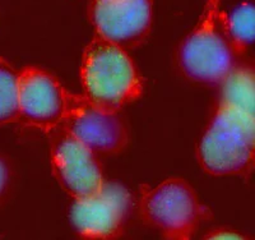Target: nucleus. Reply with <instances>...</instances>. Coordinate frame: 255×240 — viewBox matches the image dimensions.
I'll return each mask as SVG.
<instances>
[{
    "instance_id": "f257e3e1",
    "label": "nucleus",
    "mask_w": 255,
    "mask_h": 240,
    "mask_svg": "<svg viewBox=\"0 0 255 240\" xmlns=\"http://www.w3.org/2000/svg\"><path fill=\"white\" fill-rule=\"evenodd\" d=\"M83 95L108 113H119L143 93V79L127 50L95 33L81 64Z\"/></svg>"
},
{
    "instance_id": "f03ea898",
    "label": "nucleus",
    "mask_w": 255,
    "mask_h": 240,
    "mask_svg": "<svg viewBox=\"0 0 255 240\" xmlns=\"http://www.w3.org/2000/svg\"><path fill=\"white\" fill-rule=\"evenodd\" d=\"M255 116L218 104L197 148V159L213 177H245L254 166Z\"/></svg>"
},
{
    "instance_id": "7ed1b4c3",
    "label": "nucleus",
    "mask_w": 255,
    "mask_h": 240,
    "mask_svg": "<svg viewBox=\"0 0 255 240\" xmlns=\"http://www.w3.org/2000/svg\"><path fill=\"white\" fill-rule=\"evenodd\" d=\"M223 17L220 0H206L197 24L180 43L177 65L194 83L220 86L236 67L238 54L230 42Z\"/></svg>"
},
{
    "instance_id": "20e7f679",
    "label": "nucleus",
    "mask_w": 255,
    "mask_h": 240,
    "mask_svg": "<svg viewBox=\"0 0 255 240\" xmlns=\"http://www.w3.org/2000/svg\"><path fill=\"white\" fill-rule=\"evenodd\" d=\"M139 210L148 225L171 240L191 239L209 216L197 192L181 178H170L154 188L144 189Z\"/></svg>"
},
{
    "instance_id": "39448f33",
    "label": "nucleus",
    "mask_w": 255,
    "mask_h": 240,
    "mask_svg": "<svg viewBox=\"0 0 255 240\" xmlns=\"http://www.w3.org/2000/svg\"><path fill=\"white\" fill-rule=\"evenodd\" d=\"M54 177L73 198L96 193L105 183L100 161L91 148L61 123L46 132Z\"/></svg>"
},
{
    "instance_id": "423d86ee",
    "label": "nucleus",
    "mask_w": 255,
    "mask_h": 240,
    "mask_svg": "<svg viewBox=\"0 0 255 240\" xmlns=\"http://www.w3.org/2000/svg\"><path fill=\"white\" fill-rule=\"evenodd\" d=\"M61 124L95 154L116 155L128 145V130L118 113H108L84 95L67 91Z\"/></svg>"
},
{
    "instance_id": "0eeeda50",
    "label": "nucleus",
    "mask_w": 255,
    "mask_h": 240,
    "mask_svg": "<svg viewBox=\"0 0 255 240\" xmlns=\"http://www.w3.org/2000/svg\"><path fill=\"white\" fill-rule=\"evenodd\" d=\"M153 0H90L88 19L95 33L124 50L145 42L152 28Z\"/></svg>"
},
{
    "instance_id": "6e6552de",
    "label": "nucleus",
    "mask_w": 255,
    "mask_h": 240,
    "mask_svg": "<svg viewBox=\"0 0 255 240\" xmlns=\"http://www.w3.org/2000/svg\"><path fill=\"white\" fill-rule=\"evenodd\" d=\"M130 209V194L118 183H106L96 193L74 198L70 220L76 232L86 239L119 238Z\"/></svg>"
},
{
    "instance_id": "1a4fd4ad",
    "label": "nucleus",
    "mask_w": 255,
    "mask_h": 240,
    "mask_svg": "<svg viewBox=\"0 0 255 240\" xmlns=\"http://www.w3.org/2000/svg\"><path fill=\"white\" fill-rule=\"evenodd\" d=\"M65 93L56 77L36 67L19 72L18 119L46 133L58 125L65 111Z\"/></svg>"
},
{
    "instance_id": "9d476101",
    "label": "nucleus",
    "mask_w": 255,
    "mask_h": 240,
    "mask_svg": "<svg viewBox=\"0 0 255 240\" xmlns=\"http://www.w3.org/2000/svg\"><path fill=\"white\" fill-rule=\"evenodd\" d=\"M221 86L220 104L255 116L254 68L235 67L225 77Z\"/></svg>"
},
{
    "instance_id": "9b49d317",
    "label": "nucleus",
    "mask_w": 255,
    "mask_h": 240,
    "mask_svg": "<svg viewBox=\"0 0 255 240\" xmlns=\"http://www.w3.org/2000/svg\"><path fill=\"white\" fill-rule=\"evenodd\" d=\"M225 28L238 55L247 51L255 37V9L252 3H241L223 17Z\"/></svg>"
},
{
    "instance_id": "f8f14e48",
    "label": "nucleus",
    "mask_w": 255,
    "mask_h": 240,
    "mask_svg": "<svg viewBox=\"0 0 255 240\" xmlns=\"http://www.w3.org/2000/svg\"><path fill=\"white\" fill-rule=\"evenodd\" d=\"M19 72L0 58V127L18 120Z\"/></svg>"
},
{
    "instance_id": "ddd939ff",
    "label": "nucleus",
    "mask_w": 255,
    "mask_h": 240,
    "mask_svg": "<svg viewBox=\"0 0 255 240\" xmlns=\"http://www.w3.org/2000/svg\"><path fill=\"white\" fill-rule=\"evenodd\" d=\"M206 239H230V240H244L247 239V237L241 233L235 232V230H231V229H225V228H220V229H213L209 233L206 234Z\"/></svg>"
},
{
    "instance_id": "4468645a",
    "label": "nucleus",
    "mask_w": 255,
    "mask_h": 240,
    "mask_svg": "<svg viewBox=\"0 0 255 240\" xmlns=\"http://www.w3.org/2000/svg\"><path fill=\"white\" fill-rule=\"evenodd\" d=\"M9 184H10V169L8 162L0 156V202L8 193Z\"/></svg>"
}]
</instances>
